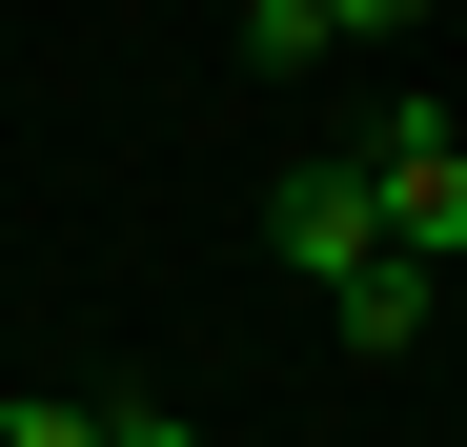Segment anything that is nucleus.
Wrapping results in <instances>:
<instances>
[{"label":"nucleus","instance_id":"423d86ee","mask_svg":"<svg viewBox=\"0 0 467 447\" xmlns=\"http://www.w3.org/2000/svg\"><path fill=\"white\" fill-rule=\"evenodd\" d=\"M102 447H203V427L183 407H102Z\"/></svg>","mask_w":467,"mask_h":447},{"label":"nucleus","instance_id":"f257e3e1","mask_svg":"<svg viewBox=\"0 0 467 447\" xmlns=\"http://www.w3.org/2000/svg\"><path fill=\"white\" fill-rule=\"evenodd\" d=\"M366 183H386V244L407 265H467V142H447V102H386L366 122Z\"/></svg>","mask_w":467,"mask_h":447},{"label":"nucleus","instance_id":"0eeeda50","mask_svg":"<svg viewBox=\"0 0 467 447\" xmlns=\"http://www.w3.org/2000/svg\"><path fill=\"white\" fill-rule=\"evenodd\" d=\"M326 21H346V41H407V21H427V0H326Z\"/></svg>","mask_w":467,"mask_h":447},{"label":"nucleus","instance_id":"f03ea898","mask_svg":"<svg viewBox=\"0 0 467 447\" xmlns=\"http://www.w3.org/2000/svg\"><path fill=\"white\" fill-rule=\"evenodd\" d=\"M265 244H285L305 285L386 265V183H366V142H346V163H285V183H265Z\"/></svg>","mask_w":467,"mask_h":447},{"label":"nucleus","instance_id":"39448f33","mask_svg":"<svg viewBox=\"0 0 467 447\" xmlns=\"http://www.w3.org/2000/svg\"><path fill=\"white\" fill-rule=\"evenodd\" d=\"M0 447H102V407H61V387H0Z\"/></svg>","mask_w":467,"mask_h":447},{"label":"nucleus","instance_id":"7ed1b4c3","mask_svg":"<svg viewBox=\"0 0 467 447\" xmlns=\"http://www.w3.org/2000/svg\"><path fill=\"white\" fill-rule=\"evenodd\" d=\"M326 326H346L366 366H386V346H427V265H407V244H386V265H346V285H326Z\"/></svg>","mask_w":467,"mask_h":447},{"label":"nucleus","instance_id":"20e7f679","mask_svg":"<svg viewBox=\"0 0 467 447\" xmlns=\"http://www.w3.org/2000/svg\"><path fill=\"white\" fill-rule=\"evenodd\" d=\"M346 21H326V0H244V61H265V82H305V61H326Z\"/></svg>","mask_w":467,"mask_h":447}]
</instances>
